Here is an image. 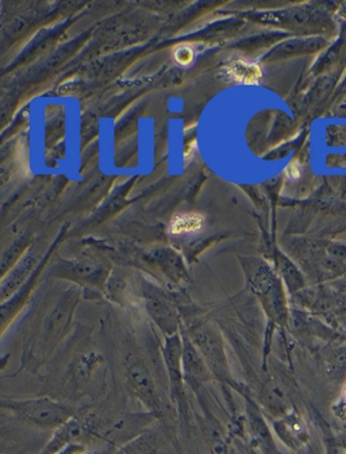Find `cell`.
<instances>
[{
  "instance_id": "15",
  "label": "cell",
  "mask_w": 346,
  "mask_h": 454,
  "mask_svg": "<svg viewBox=\"0 0 346 454\" xmlns=\"http://www.w3.org/2000/svg\"><path fill=\"white\" fill-rule=\"evenodd\" d=\"M193 57H195V51L188 45L177 46V48L173 51V59L182 67L190 66L193 61Z\"/></svg>"
},
{
  "instance_id": "20",
  "label": "cell",
  "mask_w": 346,
  "mask_h": 454,
  "mask_svg": "<svg viewBox=\"0 0 346 454\" xmlns=\"http://www.w3.org/2000/svg\"><path fill=\"white\" fill-rule=\"evenodd\" d=\"M286 175L288 177H298L299 176V168L296 167L295 164H290L287 167Z\"/></svg>"
},
{
  "instance_id": "17",
  "label": "cell",
  "mask_w": 346,
  "mask_h": 454,
  "mask_svg": "<svg viewBox=\"0 0 346 454\" xmlns=\"http://www.w3.org/2000/svg\"><path fill=\"white\" fill-rule=\"evenodd\" d=\"M87 453V443L75 442L67 446L66 449L57 454H85Z\"/></svg>"
},
{
  "instance_id": "1",
  "label": "cell",
  "mask_w": 346,
  "mask_h": 454,
  "mask_svg": "<svg viewBox=\"0 0 346 454\" xmlns=\"http://www.w3.org/2000/svg\"><path fill=\"white\" fill-rule=\"evenodd\" d=\"M72 316L74 311L64 307L49 312L45 318L28 326L23 338L20 357V365L25 371L37 375L40 369L51 360L71 330Z\"/></svg>"
},
{
  "instance_id": "18",
  "label": "cell",
  "mask_w": 346,
  "mask_h": 454,
  "mask_svg": "<svg viewBox=\"0 0 346 454\" xmlns=\"http://www.w3.org/2000/svg\"><path fill=\"white\" fill-rule=\"evenodd\" d=\"M117 446L111 445V443L105 442L103 445L98 446V448L87 450L85 454H114L117 451Z\"/></svg>"
},
{
  "instance_id": "14",
  "label": "cell",
  "mask_w": 346,
  "mask_h": 454,
  "mask_svg": "<svg viewBox=\"0 0 346 454\" xmlns=\"http://www.w3.org/2000/svg\"><path fill=\"white\" fill-rule=\"evenodd\" d=\"M208 442H210L211 454H236L229 435L224 434L219 426H211L208 432Z\"/></svg>"
},
{
  "instance_id": "10",
  "label": "cell",
  "mask_w": 346,
  "mask_h": 454,
  "mask_svg": "<svg viewBox=\"0 0 346 454\" xmlns=\"http://www.w3.org/2000/svg\"><path fill=\"white\" fill-rule=\"evenodd\" d=\"M105 365V358L98 350H85L79 353L72 361L69 368V381L75 389L84 388L99 373L100 368Z\"/></svg>"
},
{
  "instance_id": "12",
  "label": "cell",
  "mask_w": 346,
  "mask_h": 454,
  "mask_svg": "<svg viewBox=\"0 0 346 454\" xmlns=\"http://www.w3.org/2000/svg\"><path fill=\"white\" fill-rule=\"evenodd\" d=\"M206 224L205 216L199 213L177 214L170 219L168 231L175 237L195 236L203 231Z\"/></svg>"
},
{
  "instance_id": "3",
  "label": "cell",
  "mask_w": 346,
  "mask_h": 454,
  "mask_svg": "<svg viewBox=\"0 0 346 454\" xmlns=\"http://www.w3.org/2000/svg\"><path fill=\"white\" fill-rule=\"evenodd\" d=\"M182 332L190 338L201 357L205 358L216 381L237 391L241 383L234 379L232 372L224 335L218 326L208 322H196L190 326H182Z\"/></svg>"
},
{
  "instance_id": "19",
  "label": "cell",
  "mask_w": 346,
  "mask_h": 454,
  "mask_svg": "<svg viewBox=\"0 0 346 454\" xmlns=\"http://www.w3.org/2000/svg\"><path fill=\"white\" fill-rule=\"evenodd\" d=\"M196 153V141H191L185 149V161H191Z\"/></svg>"
},
{
  "instance_id": "13",
  "label": "cell",
  "mask_w": 346,
  "mask_h": 454,
  "mask_svg": "<svg viewBox=\"0 0 346 454\" xmlns=\"http://www.w3.org/2000/svg\"><path fill=\"white\" fill-rule=\"evenodd\" d=\"M162 442L156 432L144 433L139 437L134 438L130 442L125 443L117 449L114 454H161Z\"/></svg>"
},
{
  "instance_id": "8",
  "label": "cell",
  "mask_w": 346,
  "mask_h": 454,
  "mask_svg": "<svg viewBox=\"0 0 346 454\" xmlns=\"http://www.w3.org/2000/svg\"><path fill=\"white\" fill-rule=\"evenodd\" d=\"M182 332V330H180ZM183 335V372L187 387H190L195 394H199L201 388L211 381H216L213 373L208 369L205 358L201 357L195 345L190 338L182 332Z\"/></svg>"
},
{
  "instance_id": "9",
  "label": "cell",
  "mask_w": 346,
  "mask_h": 454,
  "mask_svg": "<svg viewBox=\"0 0 346 454\" xmlns=\"http://www.w3.org/2000/svg\"><path fill=\"white\" fill-rule=\"evenodd\" d=\"M156 419V415L152 414V412L126 415V417L121 418L117 422L113 423L110 429L106 430L102 438L106 442L121 448L125 443L130 442L134 438L148 432L149 426Z\"/></svg>"
},
{
  "instance_id": "6",
  "label": "cell",
  "mask_w": 346,
  "mask_h": 454,
  "mask_svg": "<svg viewBox=\"0 0 346 454\" xmlns=\"http://www.w3.org/2000/svg\"><path fill=\"white\" fill-rule=\"evenodd\" d=\"M162 360L167 371L170 399L177 404L180 414L187 415L188 402L185 394V372H183V335L182 332L164 337L161 348Z\"/></svg>"
},
{
  "instance_id": "21",
  "label": "cell",
  "mask_w": 346,
  "mask_h": 454,
  "mask_svg": "<svg viewBox=\"0 0 346 454\" xmlns=\"http://www.w3.org/2000/svg\"><path fill=\"white\" fill-rule=\"evenodd\" d=\"M337 442L338 445H341L342 448L346 449V425L345 427H343L342 432H341V434L338 435Z\"/></svg>"
},
{
  "instance_id": "7",
  "label": "cell",
  "mask_w": 346,
  "mask_h": 454,
  "mask_svg": "<svg viewBox=\"0 0 346 454\" xmlns=\"http://www.w3.org/2000/svg\"><path fill=\"white\" fill-rule=\"evenodd\" d=\"M272 430L286 448L301 450L310 442V430L298 410L293 409L283 417L272 419Z\"/></svg>"
},
{
  "instance_id": "11",
  "label": "cell",
  "mask_w": 346,
  "mask_h": 454,
  "mask_svg": "<svg viewBox=\"0 0 346 454\" xmlns=\"http://www.w3.org/2000/svg\"><path fill=\"white\" fill-rule=\"evenodd\" d=\"M224 74L227 80L237 84L256 85L262 82L263 69L252 61L234 59L224 67Z\"/></svg>"
},
{
  "instance_id": "4",
  "label": "cell",
  "mask_w": 346,
  "mask_h": 454,
  "mask_svg": "<svg viewBox=\"0 0 346 454\" xmlns=\"http://www.w3.org/2000/svg\"><path fill=\"white\" fill-rule=\"evenodd\" d=\"M237 392L245 402L244 437L248 438V442L258 454H281L273 430L271 429L262 406L256 401L249 387L241 384Z\"/></svg>"
},
{
  "instance_id": "2",
  "label": "cell",
  "mask_w": 346,
  "mask_h": 454,
  "mask_svg": "<svg viewBox=\"0 0 346 454\" xmlns=\"http://www.w3.org/2000/svg\"><path fill=\"white\" fill-rule=\"evenodd\" d=\"M0 406L20 422L35 429L56 432L61 426L76 417L77 410L66 402L48 396L18 397L4 396Z\"/></svg>"
},
{
  "instance_id": "16",
  "label": "cell",
  "mask_w": 346,
  "mask_h": 454,
  "mask_svg": "<svg viewBox=\"0 0 346 454\" xmlns=\"http://www.w3.org/2000/svg\"><path fill=\"white\" fill-rule=\"evenodd\" d=\"M340 403L333 407V411L338 418L346 420V376L342 379V386H341Z\"/></svg>"
},
{
  "instance_id": "5",
  "label": "cell",
  "mask_w": 346,
  "mask_h": 454,
  "mask_svg": "<svg viewBox=\"0 0 346 454\" xmlns=\"http://www.w3.org/2000/svg\"><path fill=\"white\" fill-rule=\"evenodd\" d=\"M123 365H125V378L131 395L144 404L148 412H152L157 418L161 417L164 406L146 361L137 353H129Z\"/></svg>"
}]
</instances>
